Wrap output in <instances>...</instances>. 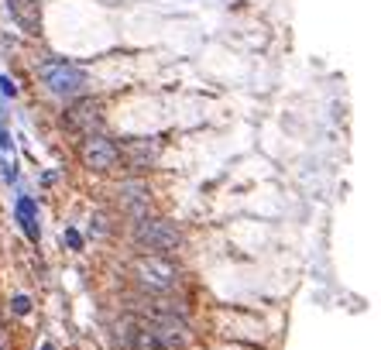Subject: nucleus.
I'll list each match as a JSON object with an SVG mask.
<instances>
[{"label":"nucleus","instance_id":"1","mask_svg":"<svg viewBox=\"0 0 381 350\" xmlns=\"http://www.w3.org/2000/svg\"><path fill=\"white\" fill-rule=\"evenodd\" d=\"M117 244L127 254H155V258H182L186 261L189 247H193V230L169 210H155L131 223H121Z\"/></svg>","mask_w":381,"mask_h":350},{"label":"nucleus","instance_id":"2","mask_svg":"<svg viewBox=\"0 0 381 350\" xmlns=\"http://www.w3.org/2000/svg\"><path fill=\"white\" fill-rule=\"evenodd\" d=\"M121 285L141 295H193L196 275L182 258H155V254H127L121 261Z\"/></svg>","mask_w":381,"mask_h":350},{"label":"nucleus","instance_id":"3","mask_svg":"<svg viewBox=\"0 0 381 350\" xmlns=\"http://www.w3.org/2000/svg\"><path fill=\"white\" fill-rule=\"evenodd\" d=\"M38 90L56 103H73L79 97H97L93 90V69L79 59H69V55H42L32 69Z\"/></svg>","mask_w":381,"mask_h":350},{"label":"nucleus","instance_id":"4","mask_svg":"<svg viewBox=\"0 0 381 350\" xmlns=\"http://www.w3.org/2000/svg\"><path fill=\"white\" fill-rule=\"evenodd\" d=\"M100 203L117 216V223H131L155 210H165L155 179H141V175H114L100 182Z\"/></svg>","mask_w":381,"mask_h":350},{"label":"nucleus","instance_id":"5","mask_svg":"<svg viewBox=\"0 0 381 350\" xmlns=\"http://www.w3.org/2000/svg\"><path fill=\"white\" fill-rule=\"evenodd\" d=\"M52 121H56V131H59V138H62L66 145L114 131L110 107H107V100H103L100 93H97V97H79V100H73V103L56 107Z\"/></svg>","mask_w":381,"mask_h":350},{"label":"nucleus","instance_id":"6","mask_svg":"<svg viewBox=\"0 0 381 350\" xmlns=\"http://www.w3.org/2000/svg\"><path fill=\"white\" fill-rule=\"evenodd\" d=\"M69 158L93 182H107V179L121 175V138L114 131H107V134H93V138L73 141L69 145Z\"/></svg>","mask_w":381,"mask_h":350},{"label":"nucleus","instance_id":"7","mask_svg":"<svg viewBox=\"0 0 381 350\" xmlns=\"http://www.w3.org/2000/svg\"><path fill=\"white\" fill-rule=\"evenodd\" d=\"M121 138V175L155 179L169 158L165 134H117Z\"/></svg>","mask_w":381,"mask_h":350},{"label":"nucleus","instance_id":"8","mask_svg":"<svg viewBox=\"0 0 381 350\" xmlns=\"http://www.w3.org/2000/svg\"><path fill=\"white\" fill-rule=\"evenodd\" d=\"M11 223H14L18 237L38 254L45 244V203L32 186L11 192Z\"/></svg>","mask_w":381,"mask_h":350},{"label":"nucleus","instance_id":"9","mask_svg":"<svg viewBox=\"0 0 381 350\" xmlns=\"http://www.w3.org/2000/svg\"><path fill=\"white\" fill-rule=\"evenodd\" d=\"M73 220L79 223V230H83V237H86L90 247H117L121 223H117V216L100 199H90L79 213H73Z\"/></svg>","mask_w":381,"mask_h":350},{"label":"nucleus","instance_id":"10","mask_svg":"<svg viewBox=\"0 0 381 350\" xmlns=\"http://www.w3.org/2000/svg\"><path fill=\"white\" fill-rule=\"evenodd\" d=\"M0 305H4V316L11 326H21L28 319H35L38 312V295L32 288H11L8 295H0Z\"/></svg>","mask_w":381,"mask_h":350},{"label":"nucleus","instance_id":"11","mask_svg":"<svg viewBox=\"0 0 381 350\" xmlns=\"http://www.w3.org/2000/svg\"><path fill=\"white\" fill-rule=\"evenodd\" d=\"M4 11H8L11 25L18 32H25L28 38H35L42 32V4L38 0H4Z\"/></svg>","mask_w":381,"mask_h":350},{"label":"nucleus","instance_id":"12","mask_svg":"<svg viewBox=\"0 0 381 350\" xmlns=\"http://www.w3.org/2000/svg\"><path fill=\"white\" fill-rule=\"evenodd\" d=\"M56 247H59L66 258H83V254L90 251V244H86L79 223L73 220V213L59 220V227H56Z\"/></svg>","mask_w":381,"mask_h":350},{"label":"nucleus","instance_id":"13","mask_svg":"<svg viewBox=\"0 0 381 350\" xmlns=\"http://www.w3.org/2000/svg\"><path fill=\"white\" fill-rule=\"evenodd\" d=\"M28 186V172H25V162L21 155L18 158H4L0 155V189H8V192H18Z\"/></svg>","mask_w":381,"mask_h":350},{"label":"nucleus","instance_id":"14","mask_svg":"<svg viewBox=\"0 0 381 350\" xmlns=\"http://www.w3.org/2000/svg\"><path fill=\"white\" fill-rule=\"evenodd\" d=\"M66 179V168L62 165H49V168H38L35 172V186H38V196L42 192H56Z\"/></svg>","mask_w":381,"mask_h":350},{"label":"nucleus","instance_id":"15","mask_svg":"<svg viewBox=\"0 0 381 350\" xmlns=\"http://www.w3.org/2000/svg\"><path fill=\"white\" fill-rule=\"evenodd\" d=\"M0 155H4V158H18L21 155V134L11 127V121L0 124Z\"/></svg>","mask_w":381,"mask_h":350},{"label":"nucleus","instance_id":"16","mask_svg":"<svg viewBox=\"0 0 381 350\" xmlns=\"http://www.w3.org/2000/svg\"><path fill=\"white\" fill-rule=\"evenodd\" d=\"M0 100L4 103H18L21 100V86L11 73H0Z\"/></svg>","mask_w":381,"mask_h":350},{"label":"nucleus","instance_id":"17","mask_svg":"<svg viewBox=\"0 0 381 350\" xmlns=\"http://www.w3.org/2000/svg\"><path fill=\"white\" fill-rule=\"evenodd\" d=\"M0 350H18V347H14V326L0 329Z\"/></svg>","mask_w":381,"mask_h":350},{"label":"nucleus","instance_id":"18","mask_svg":"<svg viewBox=\"0 0 381 350\" xmlns=\"http://www.w3.org/2000/svg\"><path fill=\"white\" fill-rule=\"evenodd\" d=\"M32 350H62V347H59V340H52V336H38Z\"/></svg>","mask_w":381,"mask_h":350},{"label":"nucleus","instance_id":"19","mask_svg":"<svg viewBox=\"0 0 381 350\" xmlns=\"http://www.w3.org/2000/svg\"><path fill=\"white\" fill-rule=\"evenodd\" d=\"M4 326H11V323H8V316H4V305H0V329H4Z\"/></svg>","mask_w":381,"mask_h":350},{"label":"nucleus","instance_id":"20","mask_svg":"<svg viewBox=\"0 0 381 350\" xmlns=\"http://www.w3.org/2000/svg\"><path fill=\"white\" fill-rule=\"evenodd\" d=\"M0 124H8V114H4V100H0Z\"/></svg>","mask_w":381,"mask_h":350}]
</instances>
